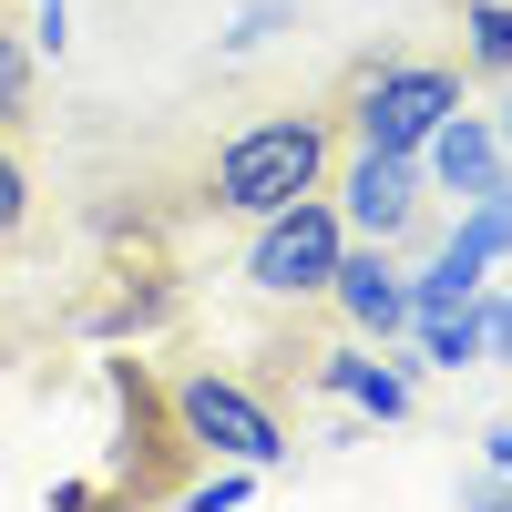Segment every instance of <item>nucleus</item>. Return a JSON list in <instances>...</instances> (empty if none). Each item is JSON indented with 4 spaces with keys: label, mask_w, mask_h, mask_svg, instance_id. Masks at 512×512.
Segmentation results:
<instances>
[{
    "label": "nucleus",
    "mask_w": 512,
    "mask_h": 512,
    "mask_svg": "<svg viewBox=\"0 0 512 512\" xmlns=\"http://www.w3.org/2000/svg\"><path fill=\"white\" fill-rule=\"evenodd\" d=\"M328 154H338L328 113H267V123H246V134L216 144V175H205V195H216L226 216L256 226V216H277V205L318 195V185H328Z\"/></svg>",
    "instance_id": "obj_1"
},
{
    "label": "nucleus",
    "mask_w": 512,
    "mask_h": 512,
    "mask_svg": "<svg viewBox=\"0 0 512 512\" xmlns=\"http://www.w3.org/2000/svg\"><path fill=\"white\" fill-rule=\"evenodd\" d=\"M328 308L349 318V338L400 349V338H410V267H400V246L349 236V246H338V267H328Z\"/></svg>",
    "instance_id": "obj_6"
},
{
    "label": "nucleus",
    "mask_w": 512,
    "mask_h": 512,
    "mask_svg": "<svg viewBox=\"0 0 512 512\" xmlns=\"http://www.w3.org/2000/svg\"><path fill=\"white\" fill-rule=\"evenodd\" d=\"M502 175H512V154H502V134H492V113H472V103H461L431 144H420V185H431V195H451V205L492 195Z\"/></svg>",
    "instance_id": "obj_7"
},
{
    "label": "nucleus",
    "mask_w": 512,
    "mask_h": 512,
    "mask_svg": "<svg viewBox=\"0 0 512 512\" xmlns=\"http://www.w3.org/2000/svg\"><path fill=\"white\" fill-rule=\"evenodd\" d=\"M410 349L420 359H431V369H482V297H472V308H451V318H410Z\"/></svg>",
    "instance_id": "obj_10"
},
{
    "label": "nucleus",
    "mask_w": 512,
    "mask_h": 512,
    "mask_svg": "<svg viewBox=\"0 0 512 512\" xmlns=\"http://www.w3.org/2000/svg\"><path fill=\"white\" fill-rule=\"evenodd\" d=\"M21 216H31V175H21V154L0 144V236H21Z\"/></svg>",
    "instance_id": "obj_16"
},
{
    "label": "nucleus",
    "mask_w": 512,
    "mask_h": 512,
    "mask_svg": "<svg viewBox=\"0 0 512 512\" xmlns=\"http://www.w3.org/2000/svg\"><path fill=\"white\" fill-rule=\"evenodd\" d=\"M461 246H472V256H492V267H502V256H512V175L492 185V195H472V205H461V226H451Z\"/></svg>",
    "instance_id": "obj_12"
},
{
    "label": "nucleus",
    "mask_w": 512,
    "mask_h": 512,
    "mask_svg": "<svg viewBox=\"0 0 512 512\" xmlns=\"http://www.w3.org/2000/svg\"><path fill=\"white\" fill-rule=\"evenodd\" d=\"M451 113H461L451 62H369L349 82V144H379V154H420Z\"/></svg>",
    "instance_id": "obj_2"
},
{
    "label": "nucleus",
    "mask_w": 512,
    "mask_h": 512,
    "mask_svg": "<svg viewBox=\"0 0 512 512\" xmlns=\"http://www.w3.org/2000/svg\"><path fill=\"white\" fill-rule=\"evenodd\" d=\"M492 134H502V154H512V93H502V113H492Z\"/></svg>",
    "instance_id": "obj_19"
},
{
    "label": "nucleus",
    "mask_w": 512,
    "mask_h": 512,
    "mask_svg": "<svg viewBox=\"0 0 512 512\" xmlns=\"http://www.w3.org/2000/svg\"><path fill=\"white\" fill-rule=\"evenodd\" d=\"M482 451H492V472L512 482V420H492V431H482Z\"/></svg>",
    "instance_id": "obj_18"
},
{
    "label": "nucleus",
    "mask_w": 512,
    "mask_h": 512,
    "mask_svg": "<svg viewBox=\"0 0 512 512\" xmlns=\"http://www.w3.org/2000/svg\"><path fill=\"white\" fill-rule=\"evenodd\" d=\"M461 62L512 82V0H461Z\"/></svg>",
    "instance_id": "obj_11"
},
{
    "label": "nucleus",
    "mask_w": 512,
    "mask_h": 512,
    "mask_svg": "<svg viewBox=\"0 0 512 512\" xmlns=\"http://www.w3.org/2000/svg\"><path fill=\"white\" fill-rule=\"evenodd\" d=\"M482 359H512V287H482Z\"/></svg>",
    "instance_id": "obj_17"
},
{
    "label": "nucleus",
    "mask_w": 512,
    "mask_h": 512,
    "mask_svg": "<svg viewBox=\"0 0 512 512\" xmlns=\"http://www.w3.org/2000/svg\"><path fill=\"white\" fill-rule=\"evenodd\" d=\"M246 492H256V472H246V461H216V472H205V482H195L185 502H195V512H236Z\"/></svg>",
    "instance_id": "obj_15"
},
{
    "label": "nucleus",
    "mask_w": 512,
    "mask_h": 512,
    "mask_svg": "<svg viewBox=\"0 0 512 512\" xmlns=\"http://www.w3.org/2000/svg\"><path fill=\"white\" fill-rule=\"evenodd\" d=\"M338 246H349V226H338V205H328V185H318V195L277 205V216H256V236H246V287H256V297H328Z\"/></svg>",
    "instance_id": "obj_4"
},
{
    "label": "nucleus",
    "mask_w": 512,
    "mask_h": 512,
    "mask_svg": "<svg viewBox=\"0 0 512 512\" xmlns=\"http://www.w3.org/2000/svg\"><path fill=\"white\" fill-rule=\"evenodd\" d=\"M31 113V31L21 21H0V134Z\"/></svg>",
    "instance_id": "obj_13"
},
{
    "label": "nucleus",
    "mask_w": 512,
    "mask_h": 512,
    "mask_svg": "<svg viewBox=\"0 0 512 512\" xmlns=\"http://www.w3.org/2000/svg\"><path fill=\"white\" fill-rule=\"evenodd\" d=\"M318 390L349 400L359 420H410V359H390L379 338H349V349L318 359Z\"/></svg>",
    "instance_id": "obj_8"
},
{
    "label": "nucleus",
    "mask_w": 512,
    "mask_h": 512,
    "mask_svg": "<svg viewBox=\"0 0 512 512\" xmlns=\"http://www.w3.org/2000/svg\"><path fill=\"white\" fill-rule=\"evenodd\" d=\"M297 21V0H246V11H236V31H226V52H256V41H277Z\"/></svg>",
    "instance_id": "obj_14"
},
{
    "label": "nucleus",
    "mask_w": 512,
    "mask_h": 512,
    "mask_svg": "<svg viewBox=\"0 0 512 512\" xmlns=\"http://www.w3.org/2000/svg\"><path fill=\"white\" fill-rule=\"evenodd\" d=\"M175 441H195L205 461H246V472H277L287 461V431H277V410L246 390V379H216V369H195L175 379Z\"/></svg>",
    "instance_id": "obj_3"
},
{
    "label": "nucleus",
    "mask_w": 512,
    "mask_h": 512,
    "mask_svg": "<svg viewBox=\"0 0 512 512\" xmlns=\"http://www.w3.org/2000/svg\"><path fill=\"white\" fill-rule=\"evenodd\" d=\"M482 287H492V256H472L461 236H441V246L410 267V318H451V308H472Z\"/></svg>",
    "instance_id": "obj_9"
},
{
    "label": "nucleus",
    "mask_w": 512,
    "mask_h": 512,
    "mask_svg": "<svg viewBox=\"0 0 512 512\" xmlns=\"http://www.w3.org/2000/svg\"><path fill=\"white\" fill-rule=\"evenodd\" d=\"M328 205L338 226L369 236V246H400L420 226V205H431V185H420V154H379V144H349V164L328 175Z\"/></svg>",
    "instance_id": "obj_5"
}]
</instances>
